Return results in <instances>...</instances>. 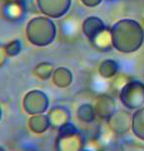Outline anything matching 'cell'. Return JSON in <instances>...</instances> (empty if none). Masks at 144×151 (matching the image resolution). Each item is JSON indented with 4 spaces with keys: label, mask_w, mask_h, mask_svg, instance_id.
Masks as SVG:
<instances>
[{
    "label": "cell",
    "mask_w": 144,
    "mask_h": 151,
    "mask_svg": "<svg viewBox=\"0 0 144 151\" xmlns=\"http://www.w3.org/2000/svg\"><path fill=\"white\" fill-rule=\"evenodd\" d=\"M139 26L131 20H120L111 28L112 47L120 52H134L139 47Z\"/></svg>",
    "instance_id": "1"
},
{
    "label": "cell",
    "mask_w": 144,
    "mask_h": 151,
    "mask_svg": "<svg viewBox=\"0 0 144 151\" xmlns=\"http://www.w3.org/2000/svg\"><path fill=\"white\" fill-rule=\"evenodd\" d=\"M26 36L28 41L36 47H47L55 40L56 26L49 17H34L26 26Z\"/></svg>",
    "instance_id": "2"
},
{
    "label": "cell",
    "mask_w": 144,
    "mask_h": 151,
    "mask_svg": "<svg viewBox=\"0 0 144 151\" xmlns=\"http://www.w3.org/2000/svg\"><path fill=\"white\" fill-rule=\"evenodd\" d=\"M58 130L55 139L56 151H81L85 147V137L71 122Z\"/></svg>",
    "instance_id": "3"
},
{
    "label": "cell",
    "mask_w": 144,
    "mask_h": 151,
    "mask_svg": "<svg viewBox=\"0 0 144 151\" xmlns=\"http://www.w3.org/2000/svg\"><path fill=\"white\" fill-rule=\"evenodd\" d=\"M121 104L128 109H138L144 105V85L138 81L126 83L120 93Z\"/></svg>",
    "instance_id": "4"
},
{
    "label": "cell",
    "mask_w": 144,
    "mask_h": 151,
    "mask_svg": "<svg viewBox=\"0 0 144 151\" xmlns=\"http://www.w3.org/2000/svg\"><path fill=\"white\" fill-rule=\"evenodd\" d=\"M23 108L28 115L44 114L49 108V97L41 90H31L25 94L23 98Z\"/></svg>",
    "instance_id": "5"
},
{
    "label": "cell",
    "mask_w": 144,
    "mask_h": 151,
    "mask_svg": "<svg viewBox=\"0 0 144 151\" xmlns=\"http://www.w3.org/2000/svg\"><path fill=\"white\" fill-rule=\"evenodd\" d=\"M39 11L44 16L58 19L68 12L71 0H36Z\"/></svg>",
    "instance_id": "6"
},
{
    "label": "cell",
    "mask_w": 144,
    "mask_h": 151,
    "mask_svg": "<svg viewBox=\"0 0 144 151\" xmlns=\"http://www.w3.org/2000/svg\"><path fill=\"white\" fill-rule=\"evenodd\" d=\"M110 129L115 134H125L131 129L132 116L125 111H115L107 119Z\"/></svg>",
    "instance_id": "7"
},
{
    "label": "cell",
    "mask_w": 144,
    "mask_h": 151,
    "mask_svg": "<svg viewBox=\"0 0 144 151\" xmlns=\"http://www.w3.org/2000/svg\"><path fill=\"white\" fill-rule=\"evenodd\" d=\"M98 118L108 119L115 112V102L112 96L107 94L99 95L92 104Z\"/></svg>",
    "instance_id": "8"
},
{
    "label": "cell",
    "mask_w": 144,
    "mask_h": 151,
    "mask_svg": "<svg viewBox=\"0 0 144 151\" xmlns=\"http://www.w3.org/2000/svg\"><path fill=\"white\" fill-rule=\"evenodd\" d=\"M50 127L54 129H59L63 125L67 124L71 122V114L70 111L64 106H54L50 108L47 112Z\"/></svg>",
    "instance_id": "9"
},
{
    "label": "cell",
    "mask_w": 144,
    "mask_h": 151,
    "mask_svg": "<svg viewBox=\"0 0 144 151\" xmlns=\"http://www.w3.org/2000/svg\"><path fill=\"white\" fill-rule=\"evenodd\" d=\"M4 17L6 20L11 22H20L25 18L26 15V8L22 1L13 0L7 2L2 9Z\"/></svg>",
    "instance_id": "10"
},
{
    "label": "cell",
    "mask_w": 144,
    "mask_h": 151,
    "mask_svg": "<svg viewBox=\"0 0 144 151\" xmlns=\"http://www.w3.org/2000/svg\"><path fill=\"white\" fill-rule=\"evenodd\" d=\"M106 25L97 16H89L82 23V32L89 41L94 39L106 29Z\"/></svg>",
    "instance_id": "11"
},
{
    "label": "cell",
    "mask_w": 144,
    "mask_h": 151,
    "mask_svg": "<svg viewBox=\"0 0 144 151\" xmlns=\"http://www.w3.org/2000/svg\"><path fill=\"white\" fill-rule=\"evenodd\" d=\"M52 80L56 87L61 88V89L69 87L73 82L72 71L64 66L56 67L52 73Z\"/></svg>",
    "instance_id": "12"
},
{
    "label": "cell",
    "mask_w": 144,
    "mask_h": 151,
    "mask_svg": "<svg viewBox=\"0 0 144 151\" xmlns=\"http://www.w3.org/2000/svg\"><path fill=\"white\" fill-rule=\"evenodd\" d=\"M28 127L30 130L36 134H43L49 130L50 124L46 114H38V115L30 116L28 119Z\"/></svg>",
    "instance_id": "13"
},
{
    "label": "cell",
    "mask_w": 144,
    "mask_h": 151,
    "mask_svg": "<svg viewBox=\"0 0 144 151\" xmlns=\"http://www.w3.org/2000/svg\"><path fill=\"white\" fill-rule=\"evenodd\" d=\"M89 42H91L92 47L99 52H108L112 47L111 29L106 28L103 32H101L98 36H96Z\"/></svg>",
    "instance_id": "14"
},
{
    "label": "cell",
    "mask_w": 144,
    "mask_h": 151,
    "mask_svg": "<svg viewBox=\"0 0 144 151\" xmlns=\"http://www.w3.org/2000/svg\"><path fill=\"white\" fill-rule=\"evenodd\" d=\"M131 129L136 137L144 140V108L137 110L132 115Z\"/></svg>",
    "instance_id": "15"
},
{
    "label": "cell",
    "mask_w": 144,
    "mask_h": 151,
    "mask_svg": "<svg viewBox=\"0 0 144 151\" xmlns=\"http://www.w3.org/2000/svg\"><path fill=\"white\" fill-rule=\"evenodd\" d=\"M76 116H77V119L79 121L87 124L94 122L96 116H97L93 105L88 103L82 104L78 107L77 111H76Z\"/></svg>",
    "instance_id": "16"
},
{
    "label": "cell",
    "mask_w": 144,
    "mask_h": 151,
    "mask_svg": "<svg viewBox=\"0 0 144 151\" xmlns=\"http://www.w3.org/2000/svg\"><path fill=\"white\" fill-rule=\"evenodd\" d=\"M118 71V64L112 59H106L99 66V74L103 78H112Z\"/></svg>",
    "instance_id": "17"
},
{
    "label": "cell",
    "mask_w": 144,
    "mask_h": 151,
    "mask_svg": "<svg viewBox=\"0 0 144 151\" xmlns=\"http://www.w3.org/2000/svg\"><path fill=\"white\" fill-rule=\"evenodd\" d=\"M53 71H54L53 64L47 61L39 62L34 68V74L42 80H47V79L52 78Z\"/></svg>",
    "instance_id": "18"
},
{
    "label": "cell",
    "mask_w": 144,
    "mask_h": 151,
    "mask_svg": "<svg viewBox=\"0 0 144 151\" xmlns=\"http://www.w3.org/2000/svg\"><path fill=\"white\" fill-rule=\"evenodd\" d=\"M5 48H6L8 56L9 58H13V56L18 55L21 52L22 42L20 40H13V41H11L8 44L5 45Z\"/></svg>",
    "instance_id": "19"
},
{
    "label": "cell",
    "mask_w": 144,
    "mask_h": 151,
    "mask_svg": "<svg viewBox=\"0 0 144 151\" xmlns=\"http://www.w3.org/2000/svg\"><path fill=\"white\" fill-rule=\"evenodd\" d=\"M8 58H9V56L7 55L5 45L0 44V67H2L5 63H6L8 60Z\"/></svg>",
    "instance_id": "20"
},
{
    "label": "cell",
    "mask_w": 144,
    "mask_h": 151,
    "mask_svg": "<svg viewBox=\"0 0 144 151\" xmlns=\"http://www.w3.org/2000/svg\"><path fill=\"white\" fill-rule=\"evenodd\" d=\"M80 1L87 7H96L102 3L103 0H80Z\"/></svg>",
    "instance_id": "21"
},
{
    "label": "cell",
    "mask_w": 144,
    "mask_h": 151,
    "mask_svg": "<svg viewBox=\"0 0 144 151\" xmlns=\"http://www.w3.org/2000/svg\"><path fill=\"white\" fill-rule=\"evenodd\" d=\"M1 118H2V110H1V107H0V121H1Z\"/></svg>",
    "instance_id": "22"
},
{
    "label": "cell",
    "mask_w": 144,
    "mask_h": 151,
    "mask_svg": "<svg viewBox=\"0 0 144 151\" xmlns=\"http://www.w3.org/2000/svg\"><path fill=\"white\" fill-rule=\"evenodd\" d=\"M0 151H6V150H5L3 147H1V146H0Z\"/></svg>",
    "instance_id": "23"
},
{
    "label": "cell",
    "mask_w": 144,
    "mask_h": 151,
    "mask_svg": "<svg viewBox=\"0 0 144 151\" xmlns=\"http://www.w3.org/2000/svg\"><path fill=\"white\" fill-rule=\"evenodd\" d=\"M81 151H93V150H90V149H85V148H84L83 150H81Z\"/></svg>",
    "instance_id": "24"
},
{
    "label": "cell",
    "mask_w": 144,
    "mask_h": 151,
    "mask_svg": "<svg viewBox=\"0 0 144 151\" xmlns=\"http://www.w3.org/2000/svg\"><path fill=\"white\" fill-rule=\"evenodd\" d=\"M107 1H114V0H107Z\"/></svg>",
    "instance_id": "25"
}]
</instances>
